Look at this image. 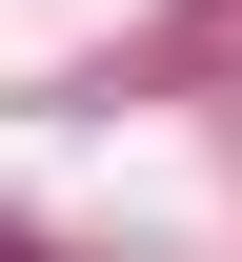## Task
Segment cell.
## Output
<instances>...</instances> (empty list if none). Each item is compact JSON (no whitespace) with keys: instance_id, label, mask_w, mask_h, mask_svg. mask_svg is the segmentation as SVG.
<instances>
[]
</instances>
